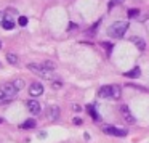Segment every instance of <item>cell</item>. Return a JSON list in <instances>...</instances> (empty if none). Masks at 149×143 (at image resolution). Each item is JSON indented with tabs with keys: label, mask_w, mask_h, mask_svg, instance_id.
I'll return each mask as SVG.
<instances>
[{
	"label": "cell",
	"mask_w": 149,
	"mask_h": 143,
	"mask_svg": "<svg viewBox=\"0 0 149 143\" xmlns=\"http://www.w3.org/2000/svg\"><path fill=\"white\" fill-rule=\"evenodd\" d=\"M27 69L29 71H32L34 74H37L39 77L42 79H48V81H52L53 77H55V71L50 68H47V66L43 64H36V63H29L27 64Z\"/></svg>",
	"instance_id": "cell-1"
},
{
	"label": "cell",
	"mask_w": 149,
	"mask_h": 143,
	"mask_svg": "<svg viewBox=\"0 0 149 143\" xmlns=\"http://www.w3.org/2000/svg\"><path fill=\"white\" fill-rule=\"evenodd\" d=\"M127 29H128V21H116L109 26L107 29V34L114 39H120V37L125 36Z\"/></svg>",
	"instance_id": "cell-2"
},
{
	"label": "cell",
	"mask_w": 149,
	"mask_h": 143,
	"mask_svg": "<svg viewBox=\"0 0 149 143\" xmlns=\"http://www.w3.org/2000/svg\"><path fill=\"white\" fill-rule=\"evenodd\" d=\"M18 93V88L11 84H3L0 85V104L2 103H7V101H11Z\"/></svg>",
	"instance_id": "cell-3"
},
{
	"label": "cell",
	"mask_w": 149,
	"mask_h": 143,
	"mask_svg": "<svg viewBox=\"0 0 149 143\" xmlns=\"http://www.w3.org/2000/svg\"><path fill=\"white\" fill-rule=\"evenodd\" d=\"M103 132L107 133V135H111V137H125V135H127V130L117 129V127H114V125H106V127H103Z\"/></svg>",
	"instance_id": "cell-4"
},
{
	"label": "cell",
	"mask_w": 149,
	"mask_h": 143,
	"mask_svg": "<svg viewBox=\"0 0 149 143\" xmlns=\"http://www.w3.org/2000/svg\"><path fill=\"white\" fill-rule=\"evenodd\" d=\"M42 93H43V85L40 84V82L31 84V87H29V95L31 97H40Z\"/></svg>",
	"instance_id": "cell-5"
},
{
	"label": "cell",
	"mask_w": 149,
	"mask_h": 143,
	"mask_svg": "<svg viewBox=\"0 0 149 143\" xmlns=\"http://www.w3.org/2000/svg\"><path fill=\"white\" fill-rule=\"evenodd\" d=\"M98 97L100 98H112V85H104L98 90Z\"/></svg>",
	"instance_id": "cell-6"
},
{
	"label": "cell",
	"mask_w": 149,
	"mask_h": 143,
	"mask_svg": "<svg viewBox=\"0 0 149 143\" xmlns=\"http://www.w3.org/2000/svg\"><path fill=\"white\" fill-rule=\"evenodd\" d=\"M47 117H48L50 121H58V117H59V108L58 106H50L48 109H47Z\"/></svg>",
	"instance_id": "cell-7"
},
{
	"label": "cell",
	"mask_w": 149,
	"mask_h": 143,
	"mask_svg": "<svg viewBox=\"0 0 149 143\" xmlns=\"http://www.w3.org/2000/svg\"><path fill=\"white\" fill-rule=\"evenodd\" d=\"M26 106H27V109H29L32 114H39L40 113V103L37 100H29L26 103Z\"/></svg>",
	"instance_id": "cell-8"
},
{
	"label": "cell",
	"mask_w": 149,
	"mask_h": 143,
	"mask_svg": "<svg viewBox=\"0 0 149 143\" xmlns=\"http://www.w3.org/2000/svg\"><path fill=\"white\" fill-rule=\"evenodd\" d=\"M120 113H122V116H123V119L127 121L128 124H135V117L132 116V113L128 111V106H120Z\"/></svg>",
	"instance_id": "cell-9"
},
{
	"label": "cell",
	"mask_w": 149,
	"mask_h": 143,
	"mask_svg": "<svg viewBox=\"0 0 149 143\" xmlns=\"http://www.w3.org/2000/svg\"><path fill=\"white\" fill-rule=\"evenodd\" d=\"M125 77H132V79H136V77H139L141 76V69L139 68H133L132 71H128V72H125Z\"/></svg>",
	"instance_id": "cell-10"
},
{
	"label": "cell",
	"mask_w": 149,
	"mask_h": 143,
	"mask_svg": "<svg viewBox=\"0 0 149 143\" xmlns=\"http://www.w3.org/2000/svg\"><path fill=\"white\" fill-rule=\"evenodd\" d=\"M132 42L138 47V50H144L146 48V42L143 39H139V37H132Z\"/></svg>",
	"instance_id": "cell-11"
},
{
	"label": "cell",
	"mask_w": 149,
	"mask_h": 143,
	"mask_svg": "<svg viewBox=\"0 0 149 143\" xmlns=\"http://www.w3.org/2000/svg\"><path fill=\"white\" fill-rule=\"evenodd\" d=\"M7 61L10 64H18L19 60H18V55H15V53H7Z\"/></svg>",
	"instance_id": "cell-12"
},
{
	"label": "cell",
	"mask_w": 149,
	"mask_h": 143,
	"mask_svg": "<svg viewBox=\"0 0 149 143\" xmlns=\"http://www.w3.org/2000/svg\"><path fill=\"white\" fill-rule=\"evenodd\" d=\"M2 27L7 31H11L15 27V21L13 20H3V23H2Z\"/></svg>",
	"instance_id": "cell-13"
},
{
	"label": "cell",
	"mask_w": 149,
	"mask_h": 143,
	"mask_svg": "<svg viewBox=\"0 0 149 143\" xmlns=\"http://www.w3.org/2000/svg\"><path fill=\"white\" fill-rule=\"evenodd\" d=\"M19 127H21V129H34V127H36V121H34V119H27L26 122H23Z\"/></svg>",
	"instance_id": "cell-14"
},
{
	"label": "cell",
	"mask_w": 149,
	"mask_h": 143,
	"mask_svg": "<svg viewBox=\"0 0 149 143\" xmlns=\"http://www.w3.org/2000/svg\"><path fill=\"white\" fill-rule=\"evenodd\" d=\"M120 93H122V90H120L119 85H112V100H119Z\"/></svg>",
	"instance_id": "cell-15"
},
{
	"label": "cell",
	"mask_w": 149,
	"mask_h": 143,
	"mask_svg": "<svg viewBox=\"0 0 149 143\" xmlns=\"http://www.w3.org/2000/svg\"><path fill=\"white\" fill-rule=\"evenodd\" d=\"M87 111L90 113V116L93 117L95 121H98V119H100V116H98V113H96V109H95V106H91V104H88V106H87Z\"/></svg>",
	"instance_id": "cell-16"
},
{
	"label": "cell",
	"mask_w": 149,
	"mask_h": 143,
	"mask_svg": "<svg viewBox=\"0 0 149 143\" xmlns=\"http://www.w3.org/2000/svg\"><path fill=\"white\" fill-rule=\"evenodd\" d=\"M13 85L18 88V90H21V88H24V81L23 79H16V81H13Z\"/></svg>",
	"instance_id": "cell-17"
},
{
	"label": "cell",
	"mask_w": 149,
	"mask_h": 143,
	"mask_svg": "<svg viewBox=\"0 0 149 143\" xmlns=\"http://www.w3.org/2000/svg\"><path fill=\"white\" fill-rule=\"evenodd\" d=\"M122 2H123V0H111V2H109V5H107V7H109V10H112L114 7H117V5H120V4H122Z\"/></svg>",
	"instance_id": "cell-18"
},
{
	"label": "cell",
	"mask_w": 149,
	"mask_h": 143,
	"mask_svg": "<svg viewBox=\"0 0 149 143\" xmlns=\"http://www.w3.org/2000/svg\"><path fill=\"white\" fill-rule=\"evenodd\" d=\"M18 23H19V26H27V18L26 16H19L18 18Z\"/></svg>",
	"instance_id": "cell-19"
},
{
	"label": "cell",
	"mask_w": 149,
	"mask_h": 143,
	"mask_svg": "<svg viewBox=\"0 0 149 143\" xmlns=\"http://www.w3.org/2000/svg\"><path fill=\"white\" fill-rule=\"evenodd\" d=\"M138 13H139L138 10H128V18H135V16H138Z\"/></svg>",
	"instance_id": "cell-20"
},
{
	"label": "cell",
	"mask_w": 149,
	"mask_h": 143,
	"mask_svg": "<svg viewBox=\"0 0 149 143\" xmlns=\"http://www.w3.org/2000/svg\"><path fill=\"white\" fill-rule=\"evenodd\" d=\"M52 87H53V88H61V87H63V84H61L59 81H53Z\"/></svg>",
	"instance_id": "cell-21"
},
{
	"label": "cell",
	"mask_w": 149,
	"mask_h": 143,
	"mask_svg": "<svg viewBox=\"0 0 149 143\" xmlns=\"http://www.w3.org/2000/svg\"><path fill=\"white\" fill-rule=\"evenodd\" d=\"M43 66H47V68H50V69H55V64H53L52 61H45V63H43Z\"/></svg>",
	"instance_id": "cell-22"
},
{
	"label": "cell",
	"mask_w": 149,
	"mask_h": 143,
	"mask_svg": "<svg viewBox=\"0 0 149 143\" xmlns=\"http://www.w3.org/2000/svg\"><path fill=\"white\" fill-rule=\"evenodd\" d=\"M103 47L107 50V52H111V50H112V45H111V43H107V42H103Z\"/></svg>",
	"instance_id": "cell-23"
},
{
	"label": "cell",
	"mask_w": 149,
	"mask_h": 143,
	"mask_svg": "<svg viewBox=\"0 0 149 143\" xmlns=\"http://www.w3.org/2000/svg\"><path fill=\"white\" fill-rule=\"evenodd\" d=\"M72 122H74V124H75V125H82V122H84V121H82V119H80V117H75V119H74V121H72Z\"/></svg>",
	"instance_id": "cell-24"
},
{
	"label": "cell",
	"mask_w": 149,
	"mask_h": 143,
	"mask_svg": "<svg viewBox=\"0 0 149 143\" xmlns=\"http://www.w3.org/2000/svg\"><path fill=\"white\" fill-rule=\"evenodd\" d=\"M72 109H74L75 113H79V111H82V108L79 106V104H72Z\"/></svg>",
	"instance_id": "cell-25"
},
{
	"label": "cell",
	"mask_w": 149,
	"mask_h": 143,
	"mask_svg": "<svg viewBox=\"0 0 149 143\" xmlns=\"http://www.w3.org/2000/svg\"><path fill=\"white\" fill-rule=\"evenodd\" d=\"M3 20H5V11H0V24L3 23Z\"/></svg>",
	"instance_id": "cell-26"
},
{
	"label": "cell",
	"mask_w": 149,
	"mask_h": 143,
	"mask_svg": "<svg viewBox=\"0 0 149 143\" xmlns=\"http://www.w3.org/2000/svg\"><path fill=\"white\" fill-rule=\"evenodd\" d=\"M72 29H77V26L75 24H69V31H72Z\"/></svg>",
	"instance_id": "cell-27"
},
{
	"label": "cell",
	"mask_w": 149,
	"mask_h": 143,
	"mask_svg": "<svg viewBox=\"0 0 149 143\" xmlns=\"http://www.w3.org/2000/svg\"><path fill=\"white\" fill-rule=\"evenodd\" d=\"M0 48H2V42H0Z\"/></svg>",
	"instance_id": "cell-28"
},
{
	"label": "cell",
	"mask_w": 149,
	"mask_h": 143,
	"mask_svg": "<svg viewBox=\"0 0 149 143\" xmlns=\"http://www.w3.org/2000/svg\"><path fill=\"white\" fill-rule=\"evenodd\" d=\"M0 122H2V119H0Z\"/></svg>",
	"instance_id": "cell-29"
}]
</instances>
